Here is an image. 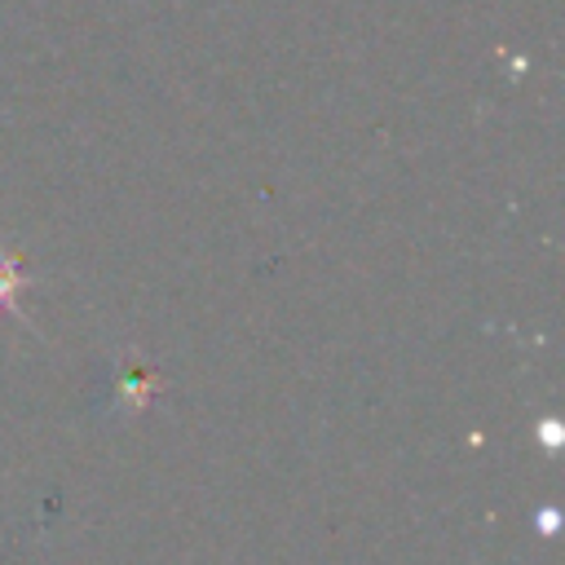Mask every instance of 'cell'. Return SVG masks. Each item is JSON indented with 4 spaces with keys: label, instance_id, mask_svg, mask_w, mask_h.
Here are the masks:
<instances>
[{
    "label": "cell",
    "instance_id": "cell-1",
    "mask_svg": "<svg viewBox=\"0 0 565 565\" xmlns=\"http://www.w3.org/2000/svg\"><path fill=\"white\" fill-rule=\"evenodd\" d=\"M18 287H22V269H18V260H13V256H4V252H0V309H13Z\"/></svg>",
    "mask_w": 565,
    "mask_h": 565
}]
</instances>
